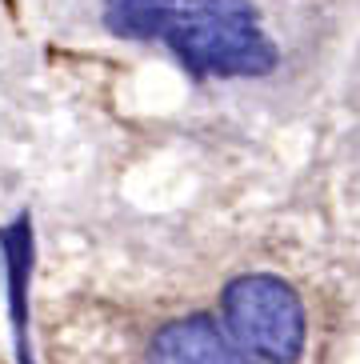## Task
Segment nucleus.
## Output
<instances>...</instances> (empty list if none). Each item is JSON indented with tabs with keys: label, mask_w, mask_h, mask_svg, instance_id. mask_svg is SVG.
<instances>
[{
	"label": "nucleus",
	"mask_w": 360,
	"mask_h": 364,
	"mask_svg": "<svg viewBox=\"0 0 360 364\" xmlns=\"http://www.w3.org/2000/svg\"><path fill=\"white\" fill-rule=\"evenodd\" d=\"M160 41L196 80L268 76L280 65V48L265 33L253 0H180Z\"/></svg>",
	"instance_id": "f257e3e1"
},
{
	"label": "nucleus",
	"mask_w": 360,
	"mask_h": 364,
	"mask_svg": "<svg viewBox=\"0 0 360 364\" xmlns=\"http://www.w3.org/2000/svg\"><path fill=\"white\" fill-rule=\"evenodd\" d=\"M224 328L228 341L256 364H297L305 356L308 321L300 296L280 277L244 272L224 289Z\"/></svg>",
	"instance_id": "f03ea898"
},
{
	"label": "nucleus",
	"mask_w": 360,
	"mask_h": 364,
	"mask_svg": "<svg viewBox=\"0 0 360 364\" xmlns=\"http://www.w3.org/2000/svg\"><path fill=\"white\" fill-rule=\"evenodd\" d=\"M144 364H253L208 316H180L152 336Z\"/></svg>",
	"instance_id": "7ed1b4c3"
},
{
	"label": "nucleus",
	"mask_w": 360,
	"mask_h": 364,
	"mask_svg": "<svg viewBox=\"0 0 360 364\" xmlns=\"http://www.w3.org/2000/svg\"><path fill=\"white\" fill-rule=\"evenodd\" d=\"M180 0H105V28L120 41H160Z\"/></svg>",
	"instance_id": "20e7f679"
}]
</instances>
